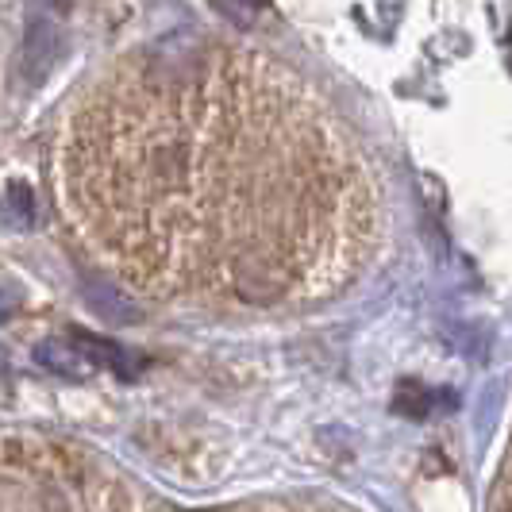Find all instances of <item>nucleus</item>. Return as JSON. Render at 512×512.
<instances>
[{"mask_svg": "<svg viewBox=\"0 0 512 512\" xmlns=\"http://www.w3.org/2000/svg\"><path fill=\"white\" fill-rule=\"evenodd\" d=\"M8 316H12V305H8V301H4V293H0V324H4Z\"/></svg>", "mask_w": 512, "mask_h": 512, "instance_id": "4", "label": "nucleus"}, {"mask_svg": "<svg viewBox=\"0 0 512 512\" xmlns=\"http://www.w3.org/2000/svg\"><path fill=\"white\" fill-rule=\"evenodd\" d=\"M216 8L235 27H251L258 20V12H262V0H216Z\"/></svg>", "mask_w": 512, "mask_h": 512, "instance_id": "3", "label": "nucleus"}, {"mask_svg": "<svg viewBox=\"0 0 512 512\" xmlns=\"http://www.w3.org/2000/svg\"><path fill=\"white\" fill-rule=\"evenodd\" d=\"M35 362L39 366H47L51 374H58V378H89L93 374V362L81 355V347L77 343H70V339H43L39 347H35Z\"/></svg>", "mask_w": 512, "mask_h": 512, "instance_id": "2", "label": "nucleus"}, {"mask_svg": "<svg viewBox=\"0 0 512 512\" xmlns=\"http://www.w3.org/2000/svg\"><path fill=\"white\" fill-rule=\"evenodd\" d=\"M66 339L77 343L81 355L93 362V366H108L120 378H135V370H139V355H131L128 347H120V343H112L104 335H89L81 332V328H74V332H66Z\"/></svg>", "mask_w": 512, "mask_h": 512, "instance_id": "1", "label": "nucleus"}]
</instances>
